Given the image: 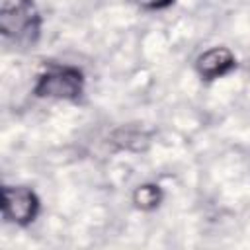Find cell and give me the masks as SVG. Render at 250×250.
Segmentation results:
<instances>
[{"instance_id":"3957f363","label":"cell","mask_w":250,"mask_h":250,"mask_svg":"<svg viewBox=\"0 0 250 250\" xmlns=\"http://www.w3.org/2000/svg\"><path fill=\"white\" fill-rule=\"evenodd\" d=\"M37 213V197L25 188H6L4 189V215L20 225L33 221Z\"/></svg>"},{"instance_id":"8992f818","label":"cell","mask_w":250,"mask_h":250,"mask_svg":"<svg viewBox=\"0 0 250 250\" xmlns=\"http://www.w3.org/2000/svg\"><path fill=\"white\" fill-rule=\"evenodd\" d=\"M172 2L174 0H141V4L146 6V8H164V6L172 4Z\"/></svg>"},{"instance_id":"277c9868","label":"cell","mask_w":250,"mask_h":250,"mask_svg":"<svg viewBox=\"0 0 250 250\" xmlns=\"http://www.w3.org/2000/svg\"><path fill=\"white\" fill-rule=\"evenodd\" d=\"M232 66H234V57L225 47L209 49V51H205L197 59V70H199V74L205 76V78H209V80L227 74Z\"/></svg>"},{"instance_id":"5b68a950","label":"cell","mask_w":250,"mask_h":250,"mask_svg":"<svg viewBox=\"0 0 250 250\" xmlns=\"http://www.w3.org/2000/svg\"><path fill=\"white\" fill-rule=\"evenodd\" d=\"M160 201V189L156 186H141L135 191V203L141 209H152Z\"/></svg>"},{"instance_id":"7a4b0ae2","label":"cell","mask_w":250,"mask_h":250,"mask_svg":"<svg viewBox=\"0 0 250 250\" xmlns=\"http://www.w3.org/2000/svg\"><path fill=\"white\" fill-rule=\"evenodd\" d=\"M39 96L74 100L82 92V74L74 68H57L39 78L35 88Z\"/></svg>"},{"instance_id":"6da1fadb","label":"cell","mask_w":250,"mask_h":250,"mask_svg":"<svg viewBox=\"0 0 250 250\" xmlns=\"http://www.w3.org/2000/svg\"><path fill=\"white\" fill-rule=\"evenodd\" d=\"M0 27L4 35L14 37L16 41H33L39 31V18L33 2L31 0L6 2L0 16Z\"/></svg>"}]
</instances>
